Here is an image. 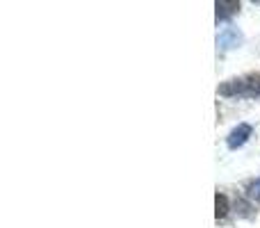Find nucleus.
<instances>
[{
    "label": "nucleus",
    "mask_w": 260,
    "mask_h": 228,
    "mask_svg": "<svg viewBox=\"0 0 260 228\" xmlns=\"http://www.w3.org/2000/svg\"><path fill=\"white\" fill-rule=\"evenodd\" d=\"M221 96H240V99H256L260 96V73H249V76L235 78L224 85H219Z\"/></svg>",
    "instance_id": "obj_1"
},
{
    "label": "nucleus",
    "mask_w": 260,
    "mask_h": 228,
    "mask_svg": "<svg viewBox=\"0 0 260 228\" xmlns=\"http://www.w3.org/2000/svg\"><path fill=\"white\" fill-rule=\"evenodd\" d=\"M249 137H251V125H249V123H240L238 128L231 130V135H229V148L244 146Z\"/></svg>",
    "instance_id": "obj_2"
},
{
    "label": "nucleus",
    "mask_w": 260,
    "mask_h": 228,
    "mask_svg": "<svg viewBox=\"0 0 260 228\" xmlns=\"http://www.w3.org/2000/svg\"><path fill=\"white\" fill-rule=\"evenodd\" d=\"M215 7H217V18H229L240 9V3H235V0H229V3L226 0H217Z\"/></svg>",
    "instance_id": "obj_3"
},
{
    "label": "nucleus",
    "mask_w": 260,
    "mask_h": 228,
    "mask_svg": "<svg viewBox=\"0 0 260 228\" xmlns=\"http://www.w3.org/2000/svg\"><path fill=\"white\" fill-rule=\"evenodd\" d=\"M238 41H240V35L235 30H226L217 37V46L219 48H233V46H238Z\"/></svg>",
    "instance_id": "obj_4"
},
{
    "label": "nucleus",
    "mask_w": 260,
    "mask_h": 228,
    "mask_svg": "<svg viewBox=\"0 0 260 228\" xmlns=\"http://www.w3.org/2000/svg\"><path fill=\"white\" fill-rule=\"evenodd\" d=\"M226 215H229V199H226L224 194L217 192V197H215V217L217 219H224Z\"/></svg>",
    "instance_id": "obj_5"
},
{
    "label": "nucleus",
    "mask_w": 260,
    "mask_h": 228,
    "mask_svg": "<svg viewBox=\"0 0 260 228\" xmlns=\"http://www.w3.org/2000/svg\"><path fill=\"white\" fill-rule=\"evenodd\" d=\"M247 194H249V199H253V201L260 203V178L253 180V183L249 185V187H247Z\"/></svg>",
    "instance_id": "obj_6"
}]
</instances>
